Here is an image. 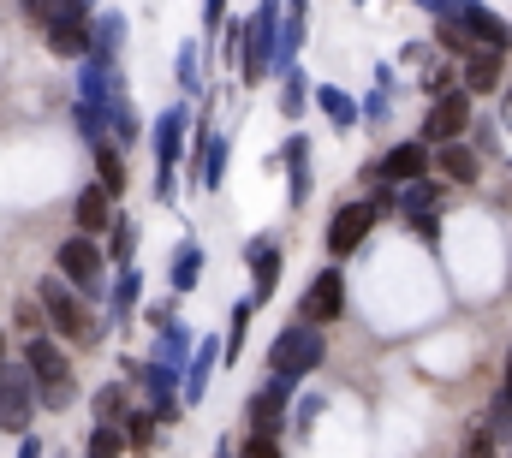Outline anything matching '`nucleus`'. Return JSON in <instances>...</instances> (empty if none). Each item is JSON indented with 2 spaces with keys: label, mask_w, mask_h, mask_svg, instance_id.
I'll list each match as a JSON object with an SVG mask.
<instances>
[{
  "label": "nucleus",
  "mask_w": 512,
  "mask_h": 458,
  "mask_svg": "<svg viewBox=\"0 0 512 458\" xmlns=\"http://www.w3.org/2000/svg\"><path fill=\"white\" fill-rule=\"evenodd\" d=\"M316 357H322V334L304 322V328H286L274 351H268V363H274V381H298V375H310L316 369Z\"/></svg>",
  "instance_id": "1"
},
{
  "label": "nucleus",
  "mask_w": 512,
  "mask_h": 458,
  "mask_svg": "<svg viewBox=\"0 0 512 458\" xmlns=\"http://www.w3.org/2000/svg\"><path fill=\"white\" fill-rule=\"evenodd\" d=\"M54 262H60V280H72V286H96L108 256H102V244H96L90 232H78V238H66V244H60V256H54Z\"/></svg>",
  "instance_id": "2"
},
{
  "label": "nucleus",
  "mask_w": 512,
  "mask_h": 458,
  "mask_svg": "<svg viewBox=\"0 0 512 458\" xmlns=\"http://www.w3.org/2000/svg\"><path fill=\"white\" fill-rule=\"evenodd\" d=\"M42 310H48V322H54L66 340H90V316L72 304L66 280H42Z\"/></svg>",
  "instance_id": "3"
},
{
  "label": "nucleus",
  "mask_w": 512,
  "mask_h": 458,
  "mask_svg": "<svg viewBox=\"0 0 512 458\" xmlns=\"http://www.w3.org/2000/svg\"><path fill=\"white\" fill-rule=\"evenodd\" d=\"M0 429H12V435L30 429V375H18L6 363H0Z\"/></svg>",
  "instance_id": "4"
},
{
  "label": "nucleus",
  "mask_w": 512,
  "mask_h": 458,
  "mask_svg": "<svg viewBox=\"0 0 512 458\" xmlns=\"http://www.w3.org/2000/svg\"><path fill=\"white\" fill-rule=\"evenodd\" d=\"M340 310H346V280L328 268V274H316V280H310V292H304V322L316 328V322H334Z\"/></svg>",
  "instance_id": "5"
},
{
  "label": "nucleus",
  "mask_w": 512,
  "mask_h": 458,
  "mask_svg": "<svg viewBox=\"0 0 512 458\" xmlns=\"http://www.w3.org/2000/svg\"><path fill=\"white\" fill-rule=\"evenodd\" d=\"M370 227H376V209H370V203H346V209L334 215V227H328V250H334V256H352Z\"/></svg>",
  "instance_id": "6"
},
{
  "label": "nucleus",
  "mask_w": 512,
  "mask_h": 458,
  "mask_svg": "<svg viewBox=\"0 0 512 458\" xmlns=\"http://www.w3.org/2000/svg\"><path fill=\"white\" fill-rule=\"evenodd\" d=\"M280 417H286V381L262 387V393L251 399V435H262V441H274V435H280Z\"/></svg>",
  "instance_id": "7"
},
{
  "label": "nucleus",
  "mask_w": 512,
  "mask_h": 458,
  "mask_svg": "<svg viewBox=\"0 0 512 458\" xmlns=\"http://www.w3.org/2000/svg\"><path fill=\"white\" fill-rule=\"evenodd\" d=\"M24 363H30V375H36L42 387H54V381H66V351H60L54 340H42V334H36V340L24 345Z\"/></svg>",
  "instance_id": "8"
},
{
  "label": "nucleus",
  "mask_w": 512,
  "mask_h": 458,
  "mask_svg": "<svg viewBox=\"0 0 512 458\" xmlns=\"http://www.w3.org/2000/svg\"><path fill=\"white\" fill-rule=\"evenodd\" d=\"M465 119H471V102H465V96H441V102H435V114H429V125H423V131H429L435 143H453V137L465 131Z\"/></svg>",
  "instance_id": "9"
},
{
  "label": "nucleus",
  "mask_w": 512,
  "mask_h": 458,
  "mask_svg": "<svg viewBox=\"0 0 512 458\" xmlns=\"http://www.w3.org/2000/svg\"><path fill=\"white\" fill-rule=\"evenodd\" d=\"M251 274H256V298H268L274 280H280V244L274 238H256L251 244Z\"/></svg>",
  "instance_id": "10"
},
{
  "label": "nucleus",
  "mask_w": 512,
  "mask_h": 458,
  "mask_svg": "<svg viewBox=\"0 0 512 458\" xmlns=\"http://www.w3.org/2000/svg\"><path fill=\"white\" fill-rule=\"evenodd\" d=\"M78 227L90 232V238L114 227V209H108V191H102V185H90V191L78 197Z\"/></svg>",
  "instance_id": "11"
},
{
  "label": "nucleus",
  "mask_w": 512,
  "mask_h": 458,
  "mask_svg": "<svg viewBox=\"0 0 512 458\" xmlns=\"http://www.w3.org/2000/svg\"><path fill=\"white\" fill-rule=\"evenodd\" d=\"M423 167H429L423 143H399V149H387V161H382V173H387V179H417Z\"/></svg>",
  "instance_id": "12"
},
{
  "label": "nucleus",
  "mask_w": 512,
  "mask_h": 458,
  "mask_svg": "<svg viewBox=\"0 0 512 458\" xmlns=\"http://www.w3.org/2000/svg\"><path fill=\"white\" fill-rule=\"evenodd\" d=\"M268 36H274V0H262V12H256V36H251V72H245V78H262V60H268Z\"/></svg>",
  "instance_id": "13"
},
{
  "label": "nucleus",
  "mask_w": 512,
  "mask_h": 458,
  "mask_svg": "<svg viewBox=\"0 0 512 458\" xmlns=\"http://www.w3.org/2000/svg\"><path fill=\"white\" fill-rule=\"evenodd\" d=\"M179 131H185V108H173V114L161 119V131H155V149H161V173L179 161Z\"/></svg>",
  "instance_id": "14"
},
{
  "label": "nucleus",
  "mask_w": 512,
  "mask_h": 458,
  "mask_svg": "<svg viewBox=\"0 0 512 458\" xmlns=\"http://www.w3.org/2000/svg\"><path fill=\"white\" fill-rule=\"evenodd\" d=\"M48 48L54 54H84L90 48V24H54L48 30Z\"/></svg>",
  "instance_id": "15"
},
{
  "label": "nucleus",
  "mask_w": 512,
  "mask_h": 458,
  "mask_svg": "<svg viewBox=\"0 0 512 458\" xmlns=\"http://www.w3.org/2000/svg\"><path fill=\"white\" fill-rule=\"evenodd\" d=\"M465 84H471V90H495V84H501V54H471Z\"/></svg>",
  "instance_id": "16"
},
{
  "label": "nucleus",
  "mask_w": 512,
  "mask_h": 458,
  "mask_svg": "<svg viewBox=\"0 0 512 458\" xmlns=\"http://www.w3.org/2000/svg\"><path fill=\"white\" fill-rule=\"evenodd\" d=\"M96 167H102V191H126V167H120V149L114 143H96Z\"/></svg>",
  "instance_id": "17"
},
{
  "label": "nucleus",
  "mask_w": 512,
  "mask_h": 458,
  "mask_svg": "<svg viewBox=\"0 0 512 458\" xmlns=\"http://www.w3.org/2000/svg\"><path fill=\"white\" fill-rule=\"evenodd\" d=\"M441 167H447V179H459V185H471V179H477V155H471V149H459V143H447V149H441Z\"/></svg>",
  "instance_id": "18"
},
{
  "label": "nucleus",
  "mask_w": 512,
  "mask_h": 458,
  "mask_svg": "<svg viewBox=\"0 0 512 458\" xmlns=\"http://www.w3.org/2000/svg\"><path fill=\"white\" fill-rule=\"evenodd\" d=\"M197 274H203V250H197V244H185V250L173 256V286H179V292H191V286H197Z\"/></svg>",
  "instance_id": "19"
},
{
  "label": "nucleus",
  "mask_w": 512,
  "mask_h": 458,
  "mask_svg": "<svg viewBox=\"0 0 512 458\" xmlns=\"http://www.w3.org/2000/svg\"><path fill=\"white\" fill-rule=\"evenodd\" d=\"M126 453V435H120V429H96V435H90V458H120Z\"/></svg>",
  "instance_id": "20"
},
{
  "label": "nucleus",
  "mask_w": 512,
  "mask_h": 458,
  "mask_svg": "<svg viewBox=\"0 0 512 458\" xmlns=\"http://www.w3.org/2000/svg\"><path fill=\"white\" fill-rule=\"evenodd\" d=\"M120 411H126V393H120V387H102V393H96V417H108V423H114Z\"/></svg>",
  "instance_id": "21"
},
{
  "label": "nucleus",
  "mask_w": 512,
  "mask_h": 458,
  "mask_svg": "<svg viewBox=\"0 0 512 458\" xmlns=\"http://www.w3.org/2000/svg\"><path fill=\"white\" fill-rule=\"evenodd\" d=\"M239 458H286V453H280V441H262V435H251V441L239 447Z\"/></svg>",
  "instance_id": "22"
},
{
  "label": "nucleus",
  "mask_w": 512,
  "mask_h": 458,
  "mask_svg": "<svg viewBox=\"0 0 512 458\" xmlns=\"http://www.w3.org/2000/svg\"><path fill=\"white\" fill-rule=\"evenodd\" d=\"M209 357H215V345H203V357H197V369H191V399L209 387Z\"/></svg>",
  "instance_id": "23"
},
{
  "label": "nucleus",
  "mask_w": 512,
  "mask_h": 458,
  "mask_svg": "<svg viewBox=\"0 0 512 458\" xmlns=\"http://www.w3.org/2000/svg\"><path fill=\"white\" fill-rule=\"evenodd\" d=\"M149 435H155V423H149V417H143V411H137V417H131V423H126V441H137V447H143V441H149Z\"/></svg>",
  "instance_id": "24"
},
{
  "label": "nucleus",
  "mask_w": 512,
  "mask_h": 458,
  "mask_svg": "<svg viewBox=\"0 0 512 458\" xmlns=\"http://www.w3.org/2000/svg\"><path fill=\"white\" fill-rule=\"evenodd\" d=\"M179 84H185V90H197V54H191V48L179 54Z\"/></svg>",
  "instance_id": "25"
},
{
  "label": "nucleus",
  "mask_w": 512,
  "mask_h": 458,
  "mask_svg": "<svg viewBox=\"0 0 512 458\" xmlns=\"http://www.w3.org/2000/svg\"><path fill=\"white\" fill-rule=\"evenodd\" d=\"M131 244H137V232H131V227H120V232H114V256H120V262L131 256Z\"/></svg>",
  "instance_id": "26"
},
{
  "label": "nucleus",
  "mask_w": 512,
  "mask_h": 458,
  "mask_svg": "<svg viewBox=\"0 0 512 458\" xmlns=\"http://www.w3.org/2000/svg\"><path fill=\"white\" fill-rule=\"evenodd\" d=\"M465 458H489V435H477V441H471V453Z\"/></svg>",
  "instance_id": "27"
},
{
  "label": "nucleus",
  "mask_w": 512,
  "mask_h": 458,
  "mask_svg": "<svg viewBox=\"0 0 512 458\" xmlns=\"http://www.w3.org/2000/svg\"><path fill=\"white\" fill-rule=\"evenodd\" d=\"M507 411H512V363H507Z\"/></svg>",
  "instance_id": "28"
},
{
  "label": "nucleus",
  "mask_w": 512,
  "mask_h": 458,
  "mask_svg": "<svg viewBox=\"0 0 512 458\" xmlns=\"http://www.w3.org/2000/svg\"><path fill=\"white\" fill-rule=\"evenodd\" d=\"M0 357H6V334H0Z\"/></svg>",
  "instance_id": "29"
}]
</instances>
